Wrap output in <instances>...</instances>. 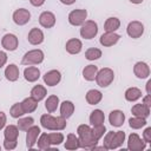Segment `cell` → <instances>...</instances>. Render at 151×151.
Instances as JSON below:
<instances>
[{
	"instance_id": "6da1fadb",
	"label": "cell",
	"mask_w": 151,
	"mask_h": 151,
	"mask_svg": "<svg viewBox=\"0 0 151 151\" xmlns=\"http://www.w3.org/2000/svg\"><path fill=\"white\" fill-rule=\"evenodd\" d=\"M77 133H78V138H79V145L81 149L92 150V147L94 145H97L98 140L94 139V137L92 134V127L90 125H87V124L79 125L77 129Z\"/></svg>"
},
{
	"instance_id": "7a4b0ae2",
	"label": "cell",
	"mask_w": 151,
	"mask_h": 151,
	"mask_svg": "<svg viewBox=\"0 0 151 151\" xmlns=\"http://www.w3.org/2000/svg\"><path fill=\"white\" fill-rule=\"evenodd\" d=\"M40 124L46 130L61 131L66 127V119L63 116L53 117L51 113H46L40 117Z\"/></svg>"
},
{
	"instance_id": "3957f363",
	"label": "cell",
	"mask_w": 151,
	"mask_h": 151,
	"mask_svg": "<svg viewBox=\"0 0 151 151\" xmlns=\"http://www.w3.org/2000/svg\"><path fill=\"white\" fill-rule=\"evenodd\" d=\"M114 79V72L110 67H104L101 70H98L97 76H96V81L97 85L100 87H107L109 85L112 84Z\"/></svg>"
},
{
	"instance_id": "277c9868",
	"label": "cell",
	"mask_w": 151,
	"mask_h": 151,
	"mask_svg": "<svg viewBox=\"0 0 151 151\" xmlns=\"http://www.w3.org/2000/svg\"><path fill=\"white\" fill-rule=\"evenodd\" d=\"M44 52L39 48L35 50H31L28 52H26L21 59V64L22 65H39L44 61Z\"/></svg>"
},
{
	"instance_id": "5b68a950",
	"label": "cell",
	"mask_w": 151,
	"mask_h": 151,
	"mask_svg": "<svg viewBox=\"0 0 151 151\" xmlns=\"http://www.w3.org/2000/svg\"><path fill=\"white\" fill-rule=\"evenodd\" d=\"M98 33V25L93 20H85L80 28V35L84 39H93Z\"/></svg>"
},
{
	"instance_id": "8992f818",
	"label": "cell",
	"mask_w": 151,
	"mask_h": 151,
	"mask_svg": "<svg viewBox=\"0 0 151 151\" xmlns=\"http://www.w3.org/2000/svg\"><path fill=\"white\" fill-rule=\"evenodd\" d=\"M87 18L86 9H73L68 14V22L72 26H81Z\"/></svg>"
},
{
	"instance_id": "52a82bcc",
	"label": "cell",
	"mask_w": 151,
	"mask_h": 151,
	"mask_svg": "<svg viewBox=\"0 0 151 151\" xmlns=\"http://www.w3.org/2000/svg\"><path fill=\"white\" fill-rule=\"evenodd\" d=\"M146 147V143L137 134L131 133L127 138V149L131 151H143Z\"/></svg>"
},
{
	"instance_id": "ba28073f",
	"label": "cell",
	"mask_w": 151,
	"mask_h": 151,
	"mask_svg": "<svg viewBox=\"0 0 151 151\" xmlns=\"http://www.w3.org/2000/svg\"><path fill=\"white\" fill-rule=\"evenodd\" d=\"M126 32H127V35L132 39H138L143 35L144 33V25L140 22V21H137V20H133L131 22H129L127 25V28H126Z\"/></svg>"
},
{
	"instance_id": "9c48e42d",
	"label": "cell",
	"mask_w": 151,
	"mask_h": 151,
	"mask_svg": "<svg viewBox=\"0 0 151 151\" xmlns=\"http://www.w3.org/2000/svg\"><path fill=\"white\" fill-rule=\"evenodd\" d=\"M40 127L37 125H32L26 131V146L27 149H33V146L37 144L38 137L40 136Z\"/></svg>"
},
{
	"instance_id": "30bf717a",
	"label": "cell",
	"mask_w": 151,
	"mask_h": 151,
	"mask_svg": "<svg viewBox=\"0 0 151 151\" xmlns=\"http://www.w3.org/2000/svg\"><path fill=\"white\" fill-rule=\"evenodd\" d=\"M1 45L2 47L6 50V51H15L18 48V45H19V39L15 34H12V33H7L2 37L1 39Z\"/></svg>"
},
{
	"instance_id": "8fae6325",
	"label": "cell",
	"mask_w": 151,
	"mask_h": 151,
	"mask_svg": "<svg viewBox=\"0 0 151 151\" xmlns=\"http://www.w3.org/2000/svg\"><path fill=\"white\" fill-rule=\"evenodd\" d=\"M29 20H31V13H29L28 9H26V8H19L17 11H14V13H13V21L17 25L24 26Z\"/></svg>"
},
{
	"instance_id": "7c38bea8",
	"label": "cell",
	"mask_w": 151,
	"mask_h": 151,
	"mask_svg": "<svg viewBox=\"0 0 151 151\" xmlns=\"http://www.w3.org/2000/svg\"><path fill=\"white\" fill-rule=\"evenodd\" d=\"M119 39H120V35L117 34L116 32H105L100 35L99 42L104 47H110V46L116 45L119 41Z\"/></svg>"
},
{
	"instance_id": "4fadbf2b",
	"label": "cell",
	"mask_w": 151,
	"mask_h": 151,
	"mask_svg": "<svg viewBox=\"0 0 151 151\" xmlns=\"http://www.w3.org/2000/svg\"><path fill=\"white\" fill-rule=\"evenodd\" d=\"M42 79L47 86H55L61 80V73L58 70H51L42 76Z\"/></svg>"
},
{
	"instance_id": "5bb4252c",
	"label": "cell",
	"mask_w": 151,
	"mask_h": 151,
	"mask_svg": "<svg viewBox=\"0 0 151 151\" xmlns=\"http://www.w3.org/2000/svg\"><path fill=\"white\" fill-rule=\"evenodd\" d=\"M39 24L44 28H52L55 25V15L50 11H45L39 15Z\"/></svg>"
},
{
	"instance_id": "9a60e30c",
	"label": "cell",
	"mask_w": 151,
	"mask_h": 151,
	"mask_svg": "<svg viewBox=\"0 0 151 151\" xmlns=\"http://www.w3.org/2000/svg\"><path fill=\"white\" fill-rule=\"evenodd\" d=\"M133 73L139 79H145L150 76V67L144 61H138L133 66Z\"/></svg>"
},
{
	"instance_id": "2e32d148",
	"label": "cell",
	"mask_w": 151,
	"mask_h": 151,
	"mask_svg": "<svg viewBox=\"0 0 151 151\" xmlns=\"http://www.w3.org/2000/svg\"><path fill=\"white\" fill-rule=\"evenodd\" d=\"M44 39H45L44 32L38 27H34L28 32L27 40H28V42L31 45H40L44 41Z\"/></svg>"
},
{
	"instance_id": "e0dca14e",
	"label": "cell",
	"mask_w": 151,
	"mask_h": 151,
	"mask_svg": "<svg viewBox=\"0 0 151 151\" xmlns=\"http://www.w3.org/2000/svg\"><path fill=\"white\" fill-rule=\"evenodd\" d=\"M109 122L112 126H116V127H119L124 124L125 122V114L123 111L120 110H113L110 112L109 114Z\"/></svg>"
},
{
	"instance_id": "ac0fdd59",
	"label": "cell",
	"mask_w": 151,
	"mask_h": 151,
	"mask_svg": "<svg viewBox=\"0 0 151 151\" xmlns=\"http://www.w3.org/2000/svg\"><path fill=\"white\" fill-rule=\"evenodd\" d=\"M65 48L70 54H78V53H80V51L83 48V42L77 38H72L66 41Z\"/></svg>"
},
{
	"instance_id": "d6986e66",
	"label": "cell",
	"mask_w": 151,
	"mask_h": 151,
	"mask_svg": "<svg viewBox=\"0 0 151 151\" xmlns=\"http://www.w3.org/2000/svg\"><path fill=\"white\" fill-rule=\"evenodd\" d=\"M24 78L28 83H34L40 78V70L35 66H28L24 70Z\"/></svg>"
},
{
	"instance_id": "ffe728a7",
	"label": "cell",
	"mask_w": 151,
	"mask_h": 151,
	"mask_svg": "<svg viewBox=\"0 0 151 151\" xmlns=\"http://www.w3.org/2000/svg\"><path fill=\"white\" fill-rule=\"evenodd\" d=\"M19 74H20L19 67L15 64H9L5 68V77L9 81H17L19 79Z\"/></svg>"
},
{
	"instance_id": "44dd1931",
	"label": "cell",
	"mask_w": 151,
	"mask_h": 151,
	"mask_svg": "<svg viewBox=\"0 0 151 151\" xmlns=\"http://www.w3.org/2000/svg\"><path fill=\"white\" fill-rule=\"evenodd\" d=\"M131 112L136 117H142V118H147L150 116V107L145 106L143 103L142 104H134L131 109Z\"/></svg>"
},
{
	"instance_id": "7402d4cb",
	"label": "cell",
	"mask_w": 151,
	"mask_h": 151,
	"mask_svg": "<svg viewBox=\"0 0 151 151\" xmlns=\"http://www.w3.org/2000/svg\"><path fill=\"white\" fill-rule=\"evenodd\" d=\"M74 112V104L70 100H64L60 104V116H63L65 119L70 118Z\"/></svg>"
},
{
	"instance_id": "603a6c76",
	"label": "cell",
	"mask_w": 151,
	"mask_h": 151,
	"mask_svg": "<svg viewBox=\"0 0 151 151\" xmlns=\"http://www.w3.org/2000/svg\"><path fill=\"white\" fill-rule=\"evenodd\" d=\"M101 99H103V93L98 90H88L86 93V101L90 105L99 104Z\"/></svg>"
},
{
	"instance_id": "cb8c5ba5",
	"label": "cell",
	"mask_w": 151,
	"mask_h": 151,
	"mask_svg": "<svg viewBox=\"0 0 151 151\" xmlns=\"http://www.w3.org/2000/svg\"><path fill=\"white\" fill-rule=\"evenodd\" d=\"M105 122V114L101 110L97 109V110H93L90 114V123L92 126L94 125H100V124H104Z\"/></svg>"
},
{
	"instance_id": "d4e9b609",
	"label": "cell",
	"mask_w": 151,
	"mask_h": 151,
	"mask_svg": "<svg viewBox=\"0 0 151 151\" xmlns=\"http://www.w3.org/2000/svg\"><path fill=\"white\" fill-rule=\"evenodd\" d=\"M65 149L66 150H70V151H73V150H77L80 147L79 145V138L73 134V133H68L67 137H66V142L64 144Z\"/></svg>"
},
{
	"instance_id": "484cf974",
	"label": "cell",
	"mask_w": 151,
	"mask_h": 151,
	"mask_svg": "<svg viewBox=\"0 0 151 151\" xmlns=\"http://www.w3.org/2000/svg\"><path fill=\"white\" fill-rule=\"evenodd\" d=\"M59 106V97L55 94H52L50 97H47L46 101H45V109L47 110L48 113H53L54 111H57Z\"/></svg>"
},
{
	"instance_id": "4316f807",
	"label": "cell",
	"mask_w": 151,
	"mask_h": 151,
	"mask_svg": "<svg viewBox=\"0 0 151 151\" xmlns=\"http://www.w3.org/2000/svg\"><path fill=\"white\" fill-rule=\"evenodd\" d=\"M124 142H125V132L124 131H117V132H114L113 133V137H112L110 150H114V149L120 147Z\"/></svg>"
},
{
	"instance_id": "83f0119b",
	"label": "cell",
	"mask_w": 151,
	"mask_h": 151,
	"mask_svg": "<svg viewBox=\"0 0 151 151\" xmlns=\"http://www.w3.org/2000/svg\"><path fill=\"white\" fill-rule=\"evenodd\" d=\"M120 27V20L116 17L107 18L105 24H104V29L105 32H116Z\"/></svg>"
},
{
	"instance_id": "f1b7e54d",
	"label": "cell",
	"mask_w": 151,
	"mask_h": 151,
	"mask_svg": "<svg viewBox=\"0 0 151 151\" xmlns=\"http://www.w3.org/2000/svg\"><path fill=\"white\" fill-rule=\"evenodd\" d=\"M97 72H98V67L96 65H87L83 70V77L87 81H93L96 79Z\"/></svg>"
},
{
	"instance_id": "f546056e",
	"label": "cell",
	"mask_w": 151,
	"mask_h": 151,
	"mask_svg": "<svg viewBox=\"0 0 151 151\" xmlns=\"http://www.w3.org/2000/svg\"><path fill=\"white\" fill-rule=\"evenodd\" d=\"M19 136V129L17 125H8L5 127L4 131V137L7 140H18Z\"/></svg>"
},
{
	"instance_id": "4dcf8cb0",
	"label": "cell",
	"mask_w": 151,
	"mask_h": 151,
	"mask_svg": "<svg viewBox=\"0 0 151 151\" xmlns=\"http://www.w3.org/2000/svg\"><path fill=\"white\" fill-rule=\"evenodd\" d=\"M46 94H47V91H46V88L42 86V85H35L32 90H31V97L32 98H34L37 101H40V100H42L45 97H46Z\"/></svg>"
},
{
	"instance_id": "1f68e13d",
	"label": "cell",
	"mask_w": 151,
	"mask_h": 151,
	"mask_svg": "<svg viewBox=\"0 0 151 151\" xmlns=\"http://www.w3.org/2000/svg\"><path fill=\"white\" fill-rule=\"evenodd\" d=\"M21 105H22V107H24L25 113H31V112H33V111L37 110V107H38V101H37L34 98H32V97H27V98H25V99L21 101Z\"/></svg>"
},
{
	"instance_id": "d6a6232c",
	"label": "cell",
	"mask_w": 151,
	"mask_h": 151,
	"mask_svg": "<svg viewBox=\"0 0 151 151\" xmlns=\"http://www.w3.org/2000/svg\"><path fill=\"white\" fill-rule=\"evenodd\" d=\"M124 96L127 101H136L142 97V91L138 87H129L125 91Z\"/></svg>"
},
{
	"instance_id": "836d02e7",
	"label": "cell",
	"mask_w": 151,
	"mask_h": 151,
	"mask_svg": "<svg viewBox=\"0 0 151 151\" xmlns=\"http://www.w3.org/2000/svg\"><path fill=\"white\" fill-rule=\"evenodd\" d=\"M18 129L20 131H27L32 125H34V119L32 117H25V118H18Z\"/></svg>"
},
{
	"instance_id": "e575fe53",
	"label": "cell",
	"mask_w": 151,
	"mask_h": 151,
	"mask_svg": "<svg viewBox=\"0 0 151 151\" xmlns=\"http://www.w3.org/2000/svg\"><path fill=\"white\" fill-rule=\"evenodd\" d=\"M147 124L146 122V118H142V117H133V118H130L129 119V125L131 129H134V130H138V129H142L143 126H145Z\"/></svg>"
},
{
	"instance_id": "d590c367",
	"label": "cell",
	"mask_w": 151,
	"mask_h": 151,
	"mask_svg": "<svg viewBox=\"0 0 151 151\" xmlns=\"http://www.w3.org/2000/svg\"><path fill=\"white\" fill-rule=\"evenodd\" d=\"M9 114L12 118H20L25 114V111H24V107L21 105V103H15L12 105L11 110H9Z\"/></svg>"
},
{
	"instance_id": "8d00e7d4",
	"label": "cell",
	"mask_w": 151,
	"mask_h": 151,
	"mask_svg": "<svg viewBox=\"0 0 151 151\" xmlns=\"http://www.w3.org/2000/svg\"><path fill=\"white\" fill-rule=\"evenodd\" d=\"M37 144H38V147L40 150H48L51 149V143H50V139H48V134L47 133H41L37 140Z\"/></svg>"
},
{
	"instance_id": "74e56055",
	"label": "cell",
	"mask_w": 151,
	"mask_h": 151,
	"mask_svg": "<svg viewBox=\"0 0 151 151\" xmlns=\"http://www.w3.org/2000/svg\"><path fill=\"white\" fill-rule=\"evenodd\" d=\"M100 57H101V51L99 48H97V47H91V48L86 50V52H85V58L87 60H90V61L97 60Z\"/></svg>"
},
{
	"instance_id": "f35d334b",
	"label": "cell",
	"mask_w": 151,
	"mask_h": 151,
	"mask_svg": "<svg viewBox=\"0 0 151 151\" xmlns=\"http://www.w3.org/2000/svg\"><path fill=\"white\" fill-rule=\"evenodd\" d=\"M51 145H59L64 142V134L61 132H51L47 133Z\"/></svg>"
},
{
	"instance_id": "ab89813d",
	"label": "cell",
	"mask_w": 151,
	"mask_h": 151,
	"mask_svg": "<svg viewBox=\"0 0 151 151\" xmlns=\"http://www.w3.org/2000/svg\"><path fill=\"white\" fill-rule=\"evenodd\" d=\"M105 132H106V127H105L104 124L94 125V126L92 127V134H93L94 139H97V140H99V139L105 134Z\"/></svg>"
},
{
	"instance_id": "60d3db41",
	"label": "cell",
	"mask_w": 151,
	"mask_h": 151,
	"mask_svg": "<svg viewBox=\"0 0 151 151\" xmlns=\"http://www.w3.org/2000/svg\"><path fill=\"white\" fill-rule=\"evenodd\" d=\"M17 144H18V140H7V139L4 140V147L8 151L14 150L17 147Z\"/></svg>"
},
{
	"instance_id": "b9f144b4",
	"label": "cell",
	"mask_w": 151,
	"mask_h": 151,
	"mask_svg": "<svg viewBox=\"0 0 151 151\" xmlns=\"http://www.w3.org/2000/svg\"><path fill=\"white\" fill-rule=\"evenodd\" d=\"M143 140L145 143H151V127H146L143 132Z\"/></svg>"
},
{
	"instance_id": "7bdbcfd3",
	"label": "cell",
	"mask_w": 151,
	"mask_h": 151,
	"mask_svg": "<svg viewBox=\"0 0 151 151\" xmlns=\"http://www.w3.org/2000/svg\"><path fill=\"white\" fill-rule=\"evenodd\" d=\"M6 63H7V54H6V52L0 51V68L2 66H5Z\"/></svg>"
},
{
	"instance_id": "ee69618b",
	"label": "cell",
	"mask_w": 151,
	"mask_h": 151,
	"mask_svg": "<svg viewBox=\"0 0 151 151\" xmlns=\"http://www.w3.org/2000/svg\"><path fill=\"white\" fill-rule=\"evenodd\" d=\"M6 122H7L6 114H5L2 111H0V130H2V129L5 127V125H6Z\"/></svg>"
},
{
	"instance_id": "f6af8a7d",
	"label": "cell",
	"mask_w": 151,
	"mask_h": 151,
	"mask_svg": "<svg viewBox=\"0 0 151 151\" xmlns=\"http://www.w3.org/2000/svg\"><path fill=\"white\" fill-rule=\"evenodd\" d=\"M143 104L147 107H151V96L150 94H146L144 98H143Z\"/></svg>"
},
{
	"instance_id": "bcb514c9",
	"label": "cell",
	"mask_w": 151,
	"mask_h": 151,
	"mask_svg": "<svg viewBox=\"0 0 151 151\" xmlns=\"http://www.w3.org/2000/svg\"><path fill=\"white\" fill-rule=\"evenodd\" d=\"M31 5H33L34 7H40L45 4V0H29Z\"/></svg>"
},
{
	"instance_id": "7dc6e473",
	"label": "cell",
	"mask_w": 151,
	"mask_h": 151,
	"mask_svg": "<svg viewBox=\"0 0 151 151\" xmlns=\"http://www.w3.org/2000/svg\"><path fill=\"white\" fill-rule=\"evenodd\" d=\"M146 94L151 96V79H149L146 83Z\"/></svg>"
},
{
	"instance_id": "c3c4849f",
	"label": "cell",
	"mask_w": 151,
	"mask_h": 151,
	"mask_svg": "<svg viewBox=\"0 0 151 151\" xmlns=\"http://www.w3.org/2000/svg\"><path fill=\"white\" fill-rule=\"evenodd\" d=\"M60 2L61 4H64V5H72V4H74L76 2V0H60Z\"/></svg>"
},
{
	"instance_id": "681fc988",
	"label": "cell",
	"mask_w": 151,
	"mask_h": 151,
	"mask_svg": "<svg viewBox=\"0 0 151 151\" xmlns=\"http://www.w3.org/2000/svg\"><path fill=\"white\" fill-rule=\"evenodd\" d=\"M144 0H130V2H132V4H134V5H139V4H142Z\"/></svg>"
},
{
	"instance_id": "f907efd6",
	"label": "cell",
	"mask_w": 151,
	"mask_h": 151,
	"mask_svg": "<svg viewBox=\"0 0 151 151\" xmlns=\"http://www.w3.org/2000/svg\"><path fill=\"white\" fill-rule=\"evenodd\" d=\"M0 150H1V146H0Z\"/></svg>"
}]
</instances>
